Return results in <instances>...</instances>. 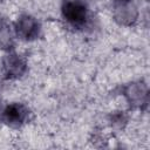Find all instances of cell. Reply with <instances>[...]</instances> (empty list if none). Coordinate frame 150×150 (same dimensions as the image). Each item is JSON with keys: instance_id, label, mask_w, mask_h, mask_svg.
<instances>
[{"instance_id": "6da1fadb", "label": "cell", "mask_w": 150, "mask_h": 150, "mask_svg": "<svg viewBox=\"0 0 150 150\" xmlns=\"http://www.w3.org/2000/svg\"><path fill=\"white\" fill-rule=\"evenodd\" d=\"M63 18L73 26L81 27L86 23L88 12L83 2L79 0H68L62 6Z\"/></svg>"}, {"instance_id": "7a4b0ae2", "label": "cell", "mask_w": 150, "mask_h": 150, "mask_svg": "<svg viewBox=\"0 0 150 150\" xmlns=\"http://www.w3.org/2000/svg\"><path fill=\"white\" fill-rule=\"evenodd\" d=\"M16 34L23 40H34L40 33L39 22L29 15H22L18 19L15 25Z\"/></svg>"}, {"instance_id": "3957f363", "label": "cell", "mask_w": 150, "mask_h": 150, "mask_svg": "<svg viewBox=\"0 0 150 150\" xmlns=\"http://www.w3.org/2000/svg\"><path fill=\"white\" fill-rule=\"evenodd\" d=\"M28 117V110L25 105L20 103H12L7 105L2 112V118L4 121L12 125V127H19Z\"/></svg>"}, {"instance_id": "277c9868", "label": "cell", "mask_w": 150, "mask_h": 150, "mask_svg": "<svg viewBox=\"0 0 150 150\" xmlns=\"http://www.w3.org/2000/svg\"><path fill=\"white\" fill-rule=\"evenodd\" d=\"M4 69L9 77H19L26 70V63L18 54H8L4 59Z\"/></svg>"}, {"instance_id": "5b68a950", "label": "cell", "mask_w": 150, "mask_h": 150, "mask_svg": "<svg viewBox=\"0 0 150 150\" xmlns=\"http://www.w3.org/2000/svg\"><path fill=\"white\" fill-rule=\"evenodd\" d=\"M118 2H129L130 0H117Z\"/></svg>"}]
</instances>
